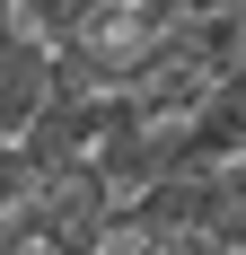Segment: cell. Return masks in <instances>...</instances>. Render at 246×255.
<instances>
[{"label": "cell", "mask_w": 246, "mask_h": 255, "mask_svg": "<svg viewBox=\"0 0 246 255\" xmlns=\"http://www.w3.org/2000/svg\"><path fill=\"white\" fill-rule=\"evenodd\" d=\"M0 255H44V247H26L18 229H0Z\"/></svg>", "instance_id": "obj_6"}, {"label": "cell", "mask_w": 246, "mask_h": 255, "mask_svg": "<svg viewBox=\"0 0 246 255\" xmlns=\"http://www.w3.org/2000/svg\"><path fill=\"white\" fill-rule=\"evenodd\" d=\"M106 9H123V0H0V18L18 26L26 44H44V53L79 44V35H88V26L106 18Z\"/></svg>", "instance_id": "obj_3"}, {"label": "cell", "mask_w": 246, "mask_h": 255, "mask_svg": "<svg viewBox=\"0 0 246 255\" xmlns=\"http://www.w3.org/2000/svg\"><path fill=\"white\" fill-rule=\"evenodd\" d=\"M185 18H246V0H185Z\"/></svg>", "instance_id": "obj_5"}, {"label": "cell", "mask_w": 246, "mask_h": 255, "mask_svg": "<svg viewBox=\"0 0 246 255\" xmlns=\"http://www.w3.org/2000/svg\"><path fill=\"white\" fill-rule=\"evenodd\" d=\"M9 35H18V26H9V18H0V53H9Z\"/></svg>", "instance_id": "obj_8"}, {"label": "cell", "mask_w": 246, "mask_h": 255, "mask_svg": "<svg viewBox=\"0 0 246 255\" xmlns=\"http://www.w3.org/2000/svg\"><path fill=\"white\" fill-rule=\"evenodd\" d=\"M115 194H106L97 167H62V176H35L18 194V211H9V229L26 238V247H44V255H97L106 229H115Z\"/></svg>", "instance_id": "obj_1"}, {"label": "cell", "mask_w": 246, "mask_h": 255, "mask_svg": "<svg viewBox=\"0 0 246 255\" xmlns=\"http://www.w3.org/2000/svg\"><path fill=\"white\" fill-rule=\"evenodd\" d=\"M238 71H246V18H238Z\"/></svg>", "instance_id": "obj_7"}, {"label": "cell", "mask_w": 246, "mask_h": 255, "mask_svg": "<svg viewBox=\"0 0 246 255\" xmlns=\"http://www.w3.org/2000/svg\"><path fill=\"white\" fill-rule=\"evenodd\" d=\"M44 97H53V53L9 35V53H0V150L26 141V124L44 115Z\"/></svg>", "instance_id": "obj_2"}, {"label": "cell", "mask_w": 246, "mask_h": 255, "mask_svg": "<svg viewBox=\"0 0 246 255\" xmlns=\"http://www.w3.org/2000/svg\"><path fill=\"white\" fill-rule=\"evenodd\" d=\"M18 194H26V176H18V158L0 150V229H9V211H18Z\"/></svg>", "instance_id": "obj_4"}]
</instances>
